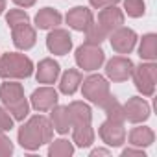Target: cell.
Masks as SVG:
<instances>
[{"label": "cell", "mask_w": 157, "mask_h": 157, "mask_svg": "<svg viewBox=\"0 0 157 157\" xmlns=\"http://www.w3.org/2000/svg\"><path fill=\"white\" fill-rule=\"evenodd\" d=\"M120 0H89V4L94 8V10H102V8H107V6H117Z\"/></svg>", "instance_id": "31"}, {"label": "cell", "mask_w": 157, "mask_h": 157, "mask_svg": "<svg viewBox=\"0 0 157 157\" xmlns=\"http://www.w3.org/2000/svg\"><path fill=\"white\" fill-rule=\"evenodd\" d=\"M52 135H54V128H52L50 118H46L43 115H35L19 128L17 139L24 150L35 151L43 144H48L52 140Z\"/></svg>", "instance_id": "1"}, {"label": "cell", "mask_w": 157, "mask_h": 157, "mask_svg": "<svg viewBox=\"0 0 157 157\" xmlns=\"http://www.w3.org/2000/svg\"><path fill=\"white\" fill-rule=\"evenodd\" d=\"M96 155H109V150H104V148H96L91 151V157H96Z\"/></svg>", "instance_id": "34"}, {"label": "cell", "mask_w": 157, "mask_h": 157, "mask_svg": "<svg viewBox=\"0 0 157 157\" xmlns=\"http://www.w3.org/2000/svg\"><path fill=\"white\" fill-rule=\"evenodd\" d=\"M61 72V67L57 61H54L52 57H44L39 61L37 68H35V80L37 83H44V85H52L57 82Z\"/></svg>", "instance_id": "15"}, {"label": "cell", "mask_w": 157, "mask_h": 157, "mask_svg": "<svg viewBox=\"0 0 157 157\" xmlns=\"http://www.w3.org/2000/svg\"><path fill=\"white\" fill-rule=\"evenodd\" d=\"M6 22H8L10 28H15V26H19V24L30 22V17H28V13L22 11V10H10L8 15H6Z\"/></svg>", "instance_id": "28"}, {"label": "cell", "mask_w": 157, "mask_h": 157, "mask_svg": "<svg viewBox=\"0 0 157 157\" xmlns=\"http://www.w3.org/2000/svg\"><path fill=\"white\" fill-rule=\"evenodd\" d=\"M124 13L131 19H139L146 13L144 0H124Z\"/></svg>", "instance_id": "27"}, {"label": "cell", "mask_w": 157, "mask_h": 157, "mask_svg": "<svg viewBox=\"0 0 157 157\" xmlns=\"http://www.w3.org/2000/svg\"><path fill=\"white\" fill-rule=\"evenodd\" d=\"M0 100L13 120L24 122V118L30 115V102L24 96V87L17 82H6L0 85Z\"/></svg>", "instance_id": "2"}, {"label": "cell", "mask_w": 157, "mask_h": 157, "mask_svg": "<svg viewBox=\"0 0 157 157\" xmlns=\"http://www.w3.org/2000/svg\"><path fill=\"white\" fill-rule=\"evenodd\" d=\"M104 111H105V115H107V118H111V120H117V122H126V115H124V105L113 96V94H109V98L100 105Z\"/></svg>", "instance_id": "24"}, {"label": "cell", "mask_w": 157, "mask_h": 157, "mask_svg": "<svg viewBox=\"0 0 157 157\" xmlns=\"http://www.w3.org/2000/svg\"><path fill=\"white\" fill-rule=\"evenodd\" d=\"M4 10H6V0H0V15L4 13Z\"/></svg>", "instance_id": "35"}, {"label": "cell", "mask_w": 157, "mask_h": 157, "mask_svg": "<svg viewBox=\"0 0 157 157\" xmlns=\"http://www.w3.org/2000/svg\"><path fill=\"white\" fill-rule=\"evenodd\" d=\"M129 144L131 146H137V148H148L153 144L155 140V133L151 128L148 126H137L129 131Z\"/></svg>", "instance_id": "21"}, {"label": "cell", "mask_w": 157, "mask_h": 157, "mask_svg": "<svg viewBox=\"0 0 157 157\" xmlns=\"http://www.w3.org/2000/svg\"><path fill=\"white\" fill-rule=\"evenodd\" d=\"M82 94L83 98H87L91 104H96V105H102L109 94H111V89H109V82L105 80L104 76L100 74H91L87 76L85 80H82Z\"/></svg>", "instance_id": "5"}, {"label": "cell", "mask_w": 157, "mask_h": 157, "mask_svg": "<svg viewBox=\"0 0 157 157\" xmlns=\"http://www.w3.org/2000/svg\"><path fill=\"white\" fill-rule=\"evenodd\" d=\"M82 80H83V76L80 70H76V68H68L63 72L61 76V80H59V91L67 96H72L78 89H80L82 85Z\"/></svg>", "instance_id": "20"}, {"label": "cell", "mask_w": 157, "mask_h": 157, "mask_svg": "<svg viewBox=\"0 0 157 157\" xmlns=\"http://www.w3.org/2000/svg\"><path fill=\"white\" fill-rule=\"evenodd\" d=\"M13 2L19 6V8H32V6H35V2H37V0H13Z\"/></svg>", "instance_id": "33"}, {"label": "cell", "mask_w": 157, "mask_h": 157, "mask_svg": "<svg viewBox=\"0 0 157 157\" xmlns=\"http://www.w3.org/2000/svg\"><path fill=\"white\" fill-rule=\"evenodd\" d=\"M50 122H52L54 131L67 135L72 129V122H70V115H68L67 105H54L50 109Z\"/></svg>", "instance_id": "17"}, {"label": "cell", "mask_w": 157, "mask_h": 157, "mask_svg": "<svg viewBox=\"0 0 157 157\" xmlns=\"http://www.w3.org/2000/svg\"><path fill=\"white\" fill-rule=\"evenodd\" d=\"M109 43H111V48L117 52V54H131L135 44H137V33L131 30V28H126V26H120L117 30H113L109 35Z\"/></svg>", "instance_id": "9"}, {"label": "cell", "mask_w": 157, "mask_h": 157, "mask_svg": "<svg viewBox=\"0 0 157 157\" xmlns=\"http://www.w3.org/2000/svg\"><path fill=\"white\" fill-rule=\"evenodd\" d=\"M33 61L21 52L0 56V78L4 80H26L33 74Z\"/></svg>", "instance_id": "3"}, {"label": "cell", "mask_w": 157, "mask_h": 157, "mask_svg": "<svg viewBox=\"0 0 157 157\" xmlns=\"http://www.w3.org/2000/svg\"><path fill=\"white\" fill-rule=\"evenodd\" d=\"M11 39H13V44L19 48V50H30L35 46L37 43V33H35V28L30 24V22H24V24H19L15 28H11Z\"/></svg>", "instance_id": "14"}, {"label": "cell", "mask_w": 157, "mask_h": 157, "mask_svg": "<svg viewBox=\"0 0 157 157\" xmlns=\"http://www.w3.org/2000/svg\"><path fill=\"white\" fill-rule=\"evenodd\" d=\"M107 33H111L113 30L124 26V11L118 10L117 6H107V8H102V11L98 13V22Z\"/></svg>", "instance_id": "16"}, {"label": "cell", "mask_w": 157, "mask_h": 157, "mask_svg": "<svg viewBox=\"0 0 157 157\" xmlns=\"http://www.w3.org/2000/svg\"><path fill=\"white\" fill-rule=\"evenodd\" d=\"M46 48L54 56H67L72 50V37L68 30L63 28H52L46 35Z\"/></svg>", "instance_id": "11"}, {"label": "cell", "mask_w": 157, "mask_h": 157, "mask_svg": "<svg viewBox=\"0 0 157 157\" xmlns=\"http://www.w3.org/2000/svg\"><path fill=\"white\" fill-rule=\"evenodd\" d=\"M65 21H67L68 28H72L76 32H85L94 22V15L85 6H76V8L68 10V13L65 15Z\"/></svg>", "instance_id": "13"}, {"label": "cell", "mask_w": 157, "mask_h": 157, "mask_svg": "<svg viewBox=\"0 0 157 157\" xmlns=\"http://www.w3.org/2000/svg\"><path fill=\"white\" fill-rule=\"evenodd\" d=\"M76 65L85 72H94L98 70L104 63H105V52L100 48V44H91V43H83L82 46L76 48L74 54Z\"/></svg>", "instance_id": "4"}, {"label": "cell", "mask_w": 157, "mask_h": 157, "mask_svg": "<svg viewBox=\"0 0 157 157\" xmlns=\"http://www.w3.org/2000/svg\"><path fill=\"white\" fill-rule=\"evenodd\" d=\"M74 153V144L67 139H56L50 140L48 146V155L50 157H70Z\"/></svg>", "instance_id": "25"}, {"label": "cell", "mask_w": 157, "mask_h": 157, "mask_svg": "<svg viewBox=\"0 0 157 157\" xmlns=\"http://www.w3.org/2000/svg\"><path fill=\"white\" fill-rule=\"evenodd\" d=\"M13 153V142L6 135V131H0V157H10Z\"/></svg>", "instance_id": "30"}, {"label": "cell", "mask_w": 157, "mask_h": 157, "mask_svg": "<svg viewBox=\"0 0 157 157\" xmlns=\"http://www.w3.org/2000/svg\"><path fill=\"white\" fill-rule=\"evenodd\" d=\"M139 56H140V59H146V61L157 59V35L155 33L142 35L140 44H139Z\"/></svg>", "instance_id": "23"}, {"label": "cell", "mask_w": 157, "mask_h": 157, "mask_svg": "<svg viewBox=\"0 0 157 157\" xmlns=\"http://www.w3.org/2000/svg\"><path fill=\"white\" fill-rule=\"evenodd\" d=\"M98 135H100L102 142H105L107 146L118 148V146H122L126 142V128H124V122H117V120L107 118L105 122L100 124Z\"/></svg>", "instance_id": "8"}, {"label": "cell", "mask_w": 157, "mask_h": 157, "mask_svg": "<svg viewBox=\"0 0 157 157\" xmlns=\"http://www.w3.org/2000/svg\"><path fill=\"white\" fill-rule=\"evenodd\" d=\"M133 61L126 56H115L111 57L107 63H105V76L109 78L111 82L115 83H120V82H126L131 78V72H133Z\"/></svg>", "instance_id": "7"}, {"label": "cell", "mask_w": 157, "mask_h": 157, "mask_svg": "<svg viewBox=\"0 0 157 157\" xmlns=\"http://www.w3.org/2000/svg\"><path fill=\"white\" fill-rule=\"evenodd\" d=\"M107 35H109V33H107L100 24L93 22V24L85 30V37H87L85 43H91V44H102V43L107 39Z\"/></svg>", "instance_id": "26"}, {"label": "cell", "mask_w": 157, "mask_h": 157, "mask_svg": "<svg viewBox=\"0 0 157 157\" xmlns=\"http://www.w3.org/2000/svg\"><path fill=\"white\" fill-rule=\"evenodd\" d=\"M150 104L142 98V96H133L124 104V115L126 120L131 124H142L150 118Z\"/></svg>", "instance_id": "12"}, {"label": "cell", "mask_w": 157, "mask_h": 157, "mask_svg": "<svg viewBox=\"0 0 157 157\" xmlns=\"http://www.w3.org/2000/svg\"><path fill=\"white\" fill-rule=\"evenodd\" d=\"M72 142L78 148H89L94 142V129L91 124H78L72 126Z\"/></svg>", "instance_id": "22"}, {"label": "cell", "mask_w": 157, "mask_h": 157, "mask_svg": "<svg viewBox=\"0 0 157 157\" xmlns=\"http://www.w3.org/2000/svg\"><path fill=\"white\" fill-rule=\"evenodd\" d=\"M129 155H139V157H146L144 150H142V148H137V146H131V148H126V150H122V157H129Z\"/></svg>", "instance_id": "32"}, {"label": "cell", "mask_w": 157, "mask_h": 157, "mask_svg": "<svg viewBox=\"0 0 157 157\" xmlns=\"http://www.w3.org/2000/svg\"><path fill=\"white\" fill-rule=\"evenodd\" d=\"M68 109V115H70V122L72 126H78V124H91L93 120V109L89 104L85 102H70L67 105Z\"/></svg>", "instance_id": "18"}, {"label": "cell", "mask_w": 157, "mask_h": 157, "mask_svg": "<svg viewBox=\"0 0 157 157\" xmlns=\"http://www.w3.org/2000/svg\"><path fill=\"white\" fill-rule=\"evenodd\" d=\"M59 102V94L52 85H44L39 87L32 93L30 96V107H33L37 113H46L50 111L54 105H57Z\"/></svg>", "instance_id": "10"}, {"label": "cell", "mask_w": 157, "mask_h": 157, "mask_svg": "<svg viewBox=\"0 0 157 157\" xmlns=\"http://www.w3.org/2000/svg\"><path fill=\"white\" fill-rule=\"evenodd\" d=\"M133 78V83L137 87V91L142 96H153L155 93V80H157V65L153 61L148 63H140L139 67H133L131 72Z\"/></svg>", "instance_id": "6"}, {"label": "cell", "mask_w": 157, "mask_h": 157, "mask_svg": "<svg viewBox=\"0 0 157 157\" xmlns=\"http://www.w3.org/2000/svg\"><path fill=\"white\" fill-rule=\"evenodd\" d=\"M63 17L57 10L54 8H43L37 11L35 15V28L39 30H52V28H57L61 24Z\"/></svg>", "instance_id": "19"}, {"label": "cell", "mask_w": 157, "mask_h": 157, "mask_svg": "<svg viewBox=\"0 0 157 157\" xmlns=\"http://www.w3.org/2000/svg\"><path fill=\"white\" fill-rule=\"evenodd\" d=\"M13 122L15 120L10 115V111L0 105V131H11L13 129Z\"/></svg>", "instance_id": "29"}]
</instances>
